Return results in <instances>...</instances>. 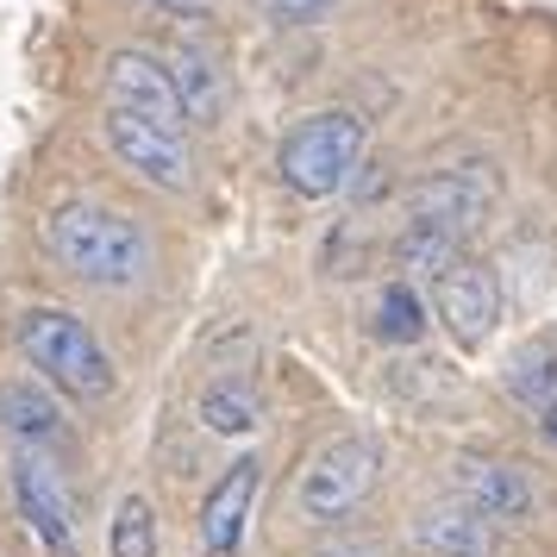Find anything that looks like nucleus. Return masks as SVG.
Masks as SVG:
<instances>
[{
    "label": "nucleus",
    "instance_id": "nucleus-17",
    "mask_svg": "<svg viewBox=\"0 0 557 557\" xmlns=\"http://www.w3.org/2000/svg\"><path fill=\"white\" fill-rule=\"evenodd\" d=\"M376 332L388 338V345H420V338H426V307H420V295H413V282H407V276L382 282Z\"/></svg>",
    "mask_w": 557,
    "mask_h": 557
},
{
    "label": "nucleus",
    "instance_id": "nucleus-3",
    "mask_svg": "<svg viewBox=\"0 0 557 557\" xmlns=\"http://www.w3.org/2000/svg\"><path fill=\"white\" fill-rule=\"evenodd\" d=\"M363 151H370V126H363L357 113H345V107H326V113H307L301 126L282 138L276 170L295 195L326 201V195H338V188L351 182Z\"/></svg>",
    "mask_w": 557,
    "mask_h": 557
},
{
    "label": "nucleus",
    "instance_id": "nucleus-9",
    "mask_svg": "<svg viewBox=\"0 0 557 557\" xmlns=\"http://www.w3.org/2000/svg\"><path fill=\"white\" fill-rule=\"evenodd\" d=\"M107 107H113V113H132V120H151V126H163V132L188 126L176 76H170V63L151 57V51H113L107 57Z\"/></svg>",
    "mask_w": 557,
    "mask_h": 557
},
{
    "label": "nucleus",
    "instance_id": "nucleus-22",
    "mask_svg": "<svg viewBox=\"0 0 557 557\" xmlns=\"http://www.w3.org/2000/svg\"><path fill=\"white\" fill-rule=\"evenodd\" d=\"M545 438L557 445V407H545Z\"/></svg>",
    "mask_w": 557,
    "mask_h": 557
},
{
    "label": "nucleus",
    "instance_id": "nucleus-5",
    "mask_svg": "<svg viewBox=\"0 0 557 557\" xmlns=\"http://www.w3.org/2000/svg\"><path fill=\"white\" fill-rule=\"evenodd\" d=\"M101 138L132 176L163 188V195H182V188L195 182V151H188L182 132H163V126H151V120H132V113H113V107H107Z\"/></svg>",
    "mask_w": 557,
    "mask_h": 557
},
{
    "label": "nucleus",
    "instance_id": "nucleus-15",
    "mask_svg": "<svg viewBox=\"0 0 557 557\" xmlns=\"http://www.w3.org/2000/svg\"><path fill=\"white\" fill-rule=\"evenodd\" d=\"M170 76H176V95H182L188 126H213V120H220V107H226V88H220L213 57L195 51V45H182V51L170 57Z\"/></svg>",
    "mask_w": 557,
    "mask_h": 557
},
{
    "label": "nucleus",
    "instance_id": "nucleus-6",
    "mask_svg": "<svg viewBox=\"0 0 557 557\" xmlns=\"http://www.w3.org/2000/svg\"><path fill=\"white\" fill-rule=\"evenodd\" d=\"M401 220L463 245V238L488 220V176H476V170H438V176L413 182L401 195Z\"/></svg>",
    "mask_w": 557,
    "mask_h": 557
},
{
    "label": "nucleus",
    "instance_id": "nucleus-10",
    "mask_svg": "<svg viewBox=\"0 0 557 557\" xmlns=\"http://www.w3.org/2000/svg\"><path fill=\"white\" fill-rule=\"evenodd\" d=\"M432 307H438V326L451 332L457 345H482L495 332V320H502V282H495L488 263L457 257L438 276V288H432Z\"/></svg>",
    "mask_w": 557,
    "mask_h": 557
},
{
    "label": "nucleus",
    "instance_id": "nucleus-7",
    "mask_svg": "<svg viewBox=\"0 0 557 557\" xmlns=\"http://www.w3.org/2000/svg\"><path fill=\"white\" fill-rule=\"evenodd\" d=\"M451 502L476 507L488 527H527L532 513H539V495H532V476L520 463H507V457H476L463 451L451 457Z\"/></svg>",
    "mask_w": 557,
    "mask_h": 557
},
{
    "label": "nucleus",
    "instance_id": "nucleus-16",
    "mask_svg": "<svg viewBox=\"0 0 557 557\" xmlns=\"http://www.w3.org/2000/svg\"><path fill=\"white\" fill-rule=\"evenodd\" d=\"M502 376H507V395H513V401L539 407V413L557 407V345L552 338H527L520 351L507 357Z\"/></svg>",
    "mask_w": 557,
    "mask_h": 557
},
{
    "label": "nucleus",
    "instance_id": "nucleus-4",
    "mask_svg": "<svg viewBox=\"0 0 557 557\" xmlns=\"http://www.w3.org/2000/svg\"><path fill=\"white\" fill-rule=\"evenodd\" d=\"M382 482V445L370 432H338L332 445L301 463V482H295V513L307 527H338L351 520L357 507L376 495Z\"/></svg>",
    "mask_w": 557,
    "mask_h": 557
},
{
    "label": "nucleus",
    "instance_id": "nucleus-18",
    "mask_svg": "<svg viewBox=\"0 0 557 557\" xmlns=\"http://www.w3.org/2000/svg\"><path fill=\"white\" fill-rule=\"evenodd\" d=\"M107 552H113V557H157V513H151L145 495H126V502L113 507Z\"/></svg>",
    "mask_w": 557,
    "mask_h": 557
},
{
    "label": "nucleus",
    "instance_id": "nucleus-19",
    "mask_svg": "<svg viewBox=\"0 0 557 557\" xmlns=\"http://www.w3.org/2000/svg\"><path fill=\"white\" fill-rule=\"evenodd\" d=\"M257 7H263L276 26H320V20H326V13H338L345 0H257Z\"/></svg>",
    "mask_w": 557,
    "mask_h": 557
},
{
    "label": "nucleus",
    "instance_id": "nucleus-12",
    "mask_svg": "<svg viewBox=\"0 0 557 557\" xmlns=\"http://www.w3.org/2000/svg\"><path fill=\"white\" fill-rule=\"evenodd\" d=\"M413 545L426 557H502V532L463 502H432L413 520Z\"/></svg>",
    "mask_w": 557,
    "mask_h": 557
},
{
    "label": "nucleus",
    "instance_id": "nucleus-2",
    "mask_svg": "<svg viewBox=\"0 0 557 557\" xmlns=\"http://www.w3.org/2000/svg\"><path fill=\"white\" fill-rule=\"evenodd\" d=\"M20 351L32 357V370H45L76 401H101V395H113V382H120L107 345L95 338V326L76 320L70 307H26L20 313Z\"/></svg>",
    "mask_w": 557,
    "mask_h": 557
},
{
    "label": "nucleus",
    "instance_id": "nucleus-1",
    "mask_svg": "<svg viewBox=\"0 0 557 557\" xmlns=\"http://www.w3.org/2000/svg\"><path fill=\"white\" fill-rule=\"evenodd\" d=\"M45 251L70 270V276L95 282V288H138L151 276V238L145 226L101 201H70L45 220Z\"/></svg>",
    "mask_w": 557,
    "mask_h": 557
},
{
    "label": "nucleus",
    "instance_id": "nucleus-8",
    "mask_svg": "<svg viewBox=\"0 0 557 557\" xmlns=\"http://www.w3.org/2000/svg\"><path fill=\"white\" fill-rule=\"evenodd\" d=\"M13 502L20 520L38 532V545L51 557H76V502H70V482L45 451H20L13 457Z\"/></svg>",
    "mask_w": 557,
    "mask_h": 557
},
{
    "label": "nucleus",
    "instance_id": "nucleus-21",
    "mask_svg": "<svg viewBox=\"0 0 557 557\" xmlns=\"http://www.w3.org/2000/svg\"><path fill=\"white\" fill-rule=\"evenodd\" d=\"M151 7H157V13H170V20H201L213 0H151Z\"/></svg>",
    "mask_w": 557,
    "mask_h": 557
},
{
    "label": "nucleus",
    "instance_id": "nucleus-20",
    "mask_svg": "<svg viewBox=\"0 0 557 557\" xmlns=\"http://www.w3.org/2000/svg\"><path fill=\"white\" fill-rule=\"evenodd\" d=\"M313 557H388V545L370 539V532H363V539H357V532H338V539H320Z\"/></svg>",
    "mask_w": 557,
    "mask_h": 557
},
{
    "label": "nucleus",
    "instance_id": "nucleus-11",
    "mask_svg": "<svg viewBox=\"0 0 557 557\" xmlns=\"http://www.w3.org/2000/svg\"><path fill=\"white\" fill-rule=\"evenodd\" d=\"M257 488H263V463H257V457H238L226 476L207 488L201 527H195L207 557H238L245 527H251V507H257Z\"/></svg>",
    "mask_w": 557,
    "mask_h": 557
},
{
    "label": "nucleus",
    "instance_id": "nucleus-13",
    "mask_svg": "<svg viewBox=\"0 0 557 557\" xmlns=\"http://www.w3.org/2000/svg\"><path fill=\"white\" fill-rule=\"evenodd\" d=\"M0 432L20 438V451H45L63 438V407L45 382L32 376H7L0 382Z\"/></svg>",
    "mask_w": 557,
    "mask_h": 557
},
{
    "label": "nucleus",
    "instance_id": "nucleus-14",
    "mask_svg": "<svg viewBox=\"0 0 557 557\" xmlns=\"http://www.w3.org/2000/svg\"><path fill=\"white\" fill-rule=\"evenodd\" d=\"M201 426L213 432V438H251L257 426H263V395H257L251 376H220L201 388Z\"/></svg>",
    "mask_w": 557,
    "mask_h": 557
}]
</instances>
